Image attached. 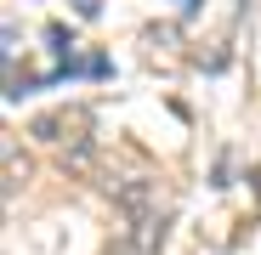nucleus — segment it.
Listing matches in <instances>:
<instances>
[{"instance_id":"f257e3e1","label":"nucleus","mask_w":261,"mask_h":255,"mask_svg":"<svg viewBox=\"0 0 261 255\" xmlns=\"http://www.w3.org/2000/svg\"><path fill=\"white\" fill-rule=\"evenodd\" d=\"M170 238V221L159 216V210H148V216H130V233H125V249L130 255H153L159 244Z\"/></svg>"}]
</instances>
